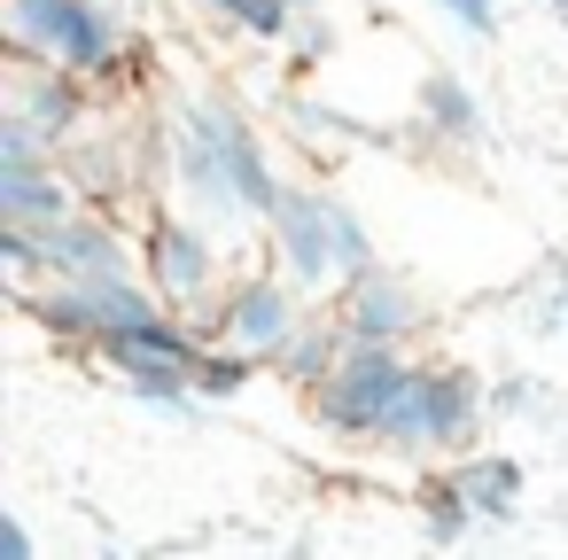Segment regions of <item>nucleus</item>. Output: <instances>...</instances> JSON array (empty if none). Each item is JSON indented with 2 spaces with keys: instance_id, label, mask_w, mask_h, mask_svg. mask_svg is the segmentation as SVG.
Returning a JSON list of instances; mask_svg holds the SVG:
<instances>
[{
  "instance_id": "nucleus-1",
  "label": "nucleus",
  "mask_w": 568,
  "mask_h": 560,
  "mask_svg": "<svg viewBox=\"0 0 568 560\" xmlns=\"http://www.w3.org/2000/svg\"><path fill=\"white\" fill-rule=\"evenodd\" d=\"M9 40L24 63H55L71 79H110L125 55L102 0H9Z\"/></svg>"
},
{
  "instance_id": "nucleus-2",
  "label": "nucleus",
  "mask_w": 568,
  "mask_h": 560,
  "mask_svg": "<svg viewBox=\"0 0 568 560\" xmlns=\"http://www.w3.org/2000/svg\"><path fill=\"white\" fill-rule=\"evenodd\" d=\"M475 428H483V381L467 366H413V381L389 405L374 444H389V451H467Z\"/></svg>"
},
{
  "instance_id": "nucleus-3",
  "label": "nucleus",
  "mask_w": 568,
  "mask_h": 560,
  "mask_svg": "<svg viewBox=\"0 0 568 560\" xmlns=\"http://www.w3.org/2000/svg\"><path fill=\"white\" fill-rule=\"evenodd\" d=\"M405 381H413L405 343H351V350L335 358V374L312 389V405H320V420H327L335 436L374 444L382 420H389V405L405 397Z\"/></svg>"
},
{
  "instance_id": "nucleus-4",
  "label": "nucleus",
  "mask_w": 568,
  "mask_h": 560,
  "mask_svg": "<svg viewBox=\"0 0 568 560\" xmlns=\"http://www.w3.org/2000/svg\"><path fill=\"white\" fill-rule=\"evenodd\" d=\"M102 358L118 366V381H125L133 397H149V405H187L211 350H203V335H195L180 312H156V319L133 327V335H110Z\"/></svg>"
},
{
  "instance_id": "nucleus-5",
  "label": "nucleus",
  "mask_w": 568,
  "mask_h": 560,
  "mask_svg": "<svg viewBox=\"0 0 568 560\" xmlns=\"http://www.w3.org/2000/svg\"><path fill=\"white\" fill-rule=\"evenodd\" d=\"M335 211H343V195H320V187H288L281 203H273V257H281V273L304 288V296H327V288H343V226H335Z\"/></svg>"
},
{
  "instance_id": "nucleus-6",
  "label": "nucleus",
  "mask_w": 568,
  "mask_h": 560,
  "mask_svg": "<svg viewBox=\"0 0 568 560\" xmlns=\"http://www.w3.org/2000/svg\"><path fill=\"white\" fill-rule=\"evenodd\" d=\"M141 273H149V288H156L172 312H211V304H226V265H219V250H211V234H203L195 218H156V226L141 234Z\"/></svg>"
},
{
  "instance_id": "nucleus-7",
  "label": "nucleus",
  "mask_w": 568,
  "mask_h": 560,
  "mask_svg": "<svg viewBox=\"0 0 568 560\" xmlns=\"http://www.w3.org/2000/svg\"><path fill=\"white\" fill-rule=\"evenodd\" d=\"M304 304H312V296H304L288 273H250V281L226 288V304H219V335L265 366V358H281V350L296 343V327L312 319Z\"/></svg>"
},
{
  "instance_id": "nucleus-8",
  "label": "nucleus",
  "mask_w": 568,
  "mask_h": 560,
  "mask_svg": "<svg viewBox=\"0 0 568 560\" xmlns=\"http://www.w3.org/2000/svg\"><path fill=\"white\" fill-rule=\"evenodd\" d=\"M172 187L187 195L195 218H242V195H234V172H226V149H219L203 102L172 110Z\"/></svg>"
},
{
  "instance_id": "nucleus-9",
  "label": "nucleus",
  "mask_w": 568,
  "mask_h": 560,
  "mask_svg": "<svg viewBox=\"0 0 568 560\" xmlns=\"http://www.w3.org/2000/svg\"><path fill=\"white\" fill-rule=\"evenodd\" d=\"M48 281H110L141 265V242H125V226L102 211H71L63 226H48Z\"/></svg>"
},
{
  "instance_id": "nucleus-10",
  "label": "nucleus",
  "mask_w": 568,
  "mask_h": 560,
  "mask_svg": "<svg viewBox=\"0 0 568 560\" xmlns=\"http://www.w3.org/2000/svg\"><path fill=\"white\" fill-rule=\"evenodd\" d=\"M79 203V180L55 156H0V218H24V226H63Z\"/></svg>"
},
{
  "instance_id": "nucleus-11",
  "label": "nucleus",
  "mask_w": 568,
  "mask_h": 560,
  "mask_svg": "<svg viewBox=\"0 0 568 560\" xmlns=\"http://www.w3.org/2000/svg\"><path fill=\"white\" fill-rule=\"evenodd\" d=\"M203 118H211V133H219V149H226V172H234V195H242V218H273V203L288 195V180L273 172V156H265V141H257V125L234 110V102H203Z\"/></svg>"
},
{
  "instance_id": "nucleus-12",
  "label": "nucleus",
  "mask_w": 568,
  "mask_h": 560,
  "mask_svg": "<svg viewBox=\"0 0 568 560\" xmlns=\"http://www.w3.org/2000/svg\"><path fill=\"white\" fill-rule=\"evenodd\" d=\"M335 319L351 327V343H405L428 312H420V296L397 273H366V281H351L335 296Z\"/></svg>"
},
{
  "instance_id": "nucleus-13",
  "label": "nucleus",
  "mask_w": 568,
  "mask_h": 560,
  "mask_svg": "<svg viewBox=\"0 0 568 560\" xmlns=\"http://www.w3.org/2000/svg\"><path fill=\"white\" fill-rule=\"evenodd\" d=\"M343 350H351V327L327 312V319H304V327H296V343H288L273 366H281L296 389H320V381L335 374V358H343Z\"/></svg>"
},
{
  "instance_id": "nucleus-14",
  "label": "nucleus",
  "mask_w": 568,
  "mask_h": 560,
  "mask_svg": "<svg viewBox=\"0 0 568 560\" xmlns=\"http://www.w3.org/2000/svg\"><path fill=\"white\" fill-rule=\"evenodd\" d=\"M420 118H428V133H444V141H475V133H483V102H475L452 71H428V79H420Z\"/></svg>"
},
{
  "instance_id": "nucleus-15",
  "label": "nucleus",
  "mask_w": 568,
  "mask_h": 560,
  "mask_svg": "<svg viewBox=\"0 0 568 560\" xmlns=\"http://www.w3.org/2000/svg\"><path fill=\"white\" fill-rule=\"evenodd\" d=\"M195 9H211L219 24H234L250 40H288L296 17H304V0H195Z\"/></svg>"
},
{
  "instance_id": "nucleus-16",
  "label": "nucleus",
  "mask_w": 568,
  "mask_h": 560,
  "mask_svg": "<svg viewBox=\"0 0 568 560\" xmlns=\"http://www.w3.org/2000/svg\"><path fill=\"white\" fill-rule=\"evenodd\" d=\"M452 482L475 498V513H506V506L521 498V467H514V459H490V451H483V459H459Z\"/></svg>"
},
{
  "instance_id": "nucleus-17",
  "label": "nucleus",
  "mask_w": 568,
  "mask_h": 560,
  "mask_svg": "<svg viewBox=\"0 0 568 560\" xmlns=\"http://www.w3.org/2000/svg\"><path fill=\"white\" fill-rule=\"evenodd\" d=\"M250 366H257V358H250V350H234V343H226V350H211V358H203V374H195V397H234V389L250 381Z\"/></svg>"
},
{
  "instance_id": "nucleus-18",
  "label": "nucleus",
  "mask_w": 568,
  "mask_h": 560,
  "mask_svg": "<svg viewBox=\"0 0 568 560\" xmlns=\"http://www.w3.org/2000/svg\"><path fill=\"white\" fill-rule=\"evenodd\" d=\"M467 513H475V498H467V490L444 475V482L428 490V537H436V544H452V537L467 529Z\"/></svg>"
},
{
  "instance_id": "nucleus-19",
  "label": "nucleus",
  "mask_w": 568,
  "mask_h": 560,
  "mask_svg": "<svg viewBox=\"0 0 568 560\" xmlns=\"http://www.w3.org/2000/svg\"><path fill=\"white\" fill-rule=\"evenodd\" d=\"M436 9H444L459 32H475V40H490V32H498V0H436Z\"/></svg>"
},
{
  "instance_id": "nucleus-20",
  "label": "nucleus",
  "mask_w": 568,
  "mask_h": 560,
  "mask_svg": "<svg viewBox=\"0 0 568 560\" xmlns=\"http://www.w3.org/2000/svg\"><path fill=\"white\" fill-rule=\"evenodd\" d=\"M0 560H32V537H24L17 513H0Z\"/></svg>"
}]
</instances>
